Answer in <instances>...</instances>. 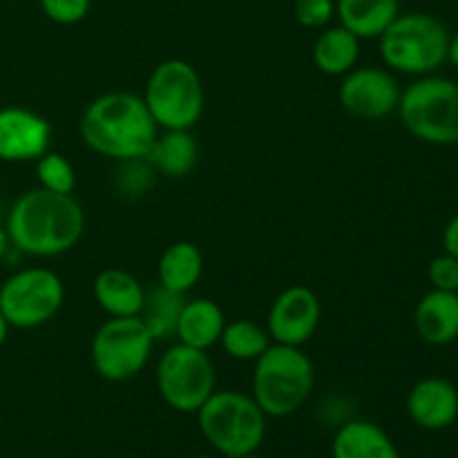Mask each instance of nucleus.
Here are the masks:
<instances>
[{
	"label": "nucleus",
	"mask_w": 458,
	"mask_h": 458,
	"mask_svg": "<svg viewBox=\"0 0 458 458\" xmlns=\"http://www.w3.org/2000/svg\"><path fill=\"white\" fill-rule=\"evenodd\" d=\"M9 242L31 258H56L81 242L85 213L74 195L31 188L22 192L7 215Z\"/></svg>",
	"instance_id": "obj_1"
},
{
	"label": "nucleus",
	"mask_w": 458,
	"mask_h": 458,
	"mask_svg": "<svg viewBox=\"0 0 458 458\" xmlns=\"http://www.w3.org/2000/svg\"><path fill=\"white\" fill-rule=\"evenodd\" d=\"M85 146L114 161L143 159L159 134L143 97L134 92H106L85 107L79 121Z\"/></svg>",
	"instance_id": "obj_2"
},
{
	"label": "nucleus",
	"mask_w": 458,
	"mask_h": 458,
	"mask_svg": "<svg viewBox=\"0 0 458 458\" xmlns=\"http://www.w3.org/2000/svg\"><path fill=\"white\" fill-rule=\"evenodd\" d=\"M316 387V367L302 347L271 343L255 360L253 394L268 419H286L307 403Z\"/></svg>",
	"instance_id": "obj_3"
},
{
	"label": "nucleus",
	"mask_w": 458,
	"mask_h": 458,
	"mask_svg": "<svg viewBox=\"0 0 458 458\" xmlns=\"http://www.w3.org/2000/svg\"><path fill=\"white\" fill-rule=\"evenodd\" d=\"M267 419L255 398L237 389H215L197 410L199 432L213 450L226 458L258 452L267 437Z\"/></svg>",
	"instance_id": "obj_4"
},
{
	"label": "nucleus",
	"mask_w": 458,
	"mask_h": 458,
	"mask_svg": "<svg viewBox=\"0 0 458 458\" xmlns=\"http://www.w3.org/2000/svg\"><path fill=\"white\" fill-rule=\"evenodd\" d=\"M447 27L437 16L425 12L398 13L378 38L385 65L410 76L434 74L447 61Z\"/></svg>",
	"instance_id": "obj_5"
},
{
	"label": "nucleus",
	"mask_w": 458,
	"mask_h": 458,
	"mask_svg": "<svg viewBox=\"0 0 458 458\" xmlns=\"http://www.w3.org/2000/svg\"><path fill=\"white\" fill-rule=\"evenodd\" d=\"M407 132L429 146L458 143V83L445 76H419L401 92L396 107Z\"/></svg>",
	"instance_id": "obj_6"
},
{
	"label": "nucleus",
	"mask_w": 458,
	"mask_h": 458,
	"mask_svg": "<svg viewBox=\"0 0 458 458\" xmlns=\"http://www.w3.org/2000/svg\"><path fill=\"white\" fill-rule=\"evenodd\" d=\"M143 101L161 130H192L206 107L204 81L192 63L168 58L148 76Z\"/></svg>",
	"instance_id": "obj_7"
},
{
	"label": "nucleus",
	"mask_w": 458,
	"mask_h": 458,
	"mask_svg": "<svg viewBox=\"0 0 458 458\" xmlns=\"http://www.w3.org/2000/svg\"><path fill=\"white\" fill-rule=\"evenodd\" d=\"M155 338L139 316L110 318L89 344L92 367L107 383H125L141 374L150 362Z\"/></svg>",
	"instance_id": "obj_8"
},
{
	"label": "nucleus",
	"mask_w": 458,
	"mask_h": 458,
	"mask_svg": "<svg viewBox=\"0 0 458 458\" xmlns=\"http://www.w3.org/2000/svg\"><path fill=\"white\" fill-rule=\"evenodd\" d=\"M157 389L168 407L182 414H197L215 392L217 374L208 352L173 344L161 353L157 362Z\"/></svg>",
	"instance_id": "obj_9"
},
{
	"label": "nucleus",
	"mask_w": 458,
	"mask_h": 458,
	"mask_svg": "<svg viewBox=\"0 0 458 458\" xmlns=\"http://www.w3.org/2000/svg\"><path fill=\"white\" fill-rule=\"evenodd\" d=\"M65 302V284L45 267H30L13 273L0 286V313L9 327L36 329L47 325Z\"/></svg>",
	"instance_id": "obj_10"
},
{
	"label": "nucleus",
	"mask_w": 458,
	"mask_h": 458,
	"mask_svg": "<svg viewBox=\"0 0 458 458\" xmlns=\"http://www.w3.org/2000/svg\"><path fill=\"white\" fill-rule=\"evenodd\" d=\"M401 85L385 67H353L343 76L338 98L349 116L360 121H380L396 112L401 101Z\"/></svg>",
	"instance_id": "obj_11"
},
{
	"label": "nucleus",
	"mask_w": 458,
	"mask_h": 458,
	"mask_svg": "<svg viewBox=\"0 0 458 458\" xmlns=\"http://www.w3.org/2000/svg\"><path fill=\"white\" fill-rule=\"evenodd\" d=\"M322 318L320 298L313 289L293 284L273 300L267 318V331L273 343L304 347L318 334Z\"/></svg>",
	"instance_id": "obj_12"
},
{
	"label": "nucleus",
	"mask_w": 458,
	"mask_h": 458,
	"mask_svg": "<svg viewBox=\"0 0 458 458\" xmlns=\"http://www.w3.org/2000/svg\"><path fill=\"white\" fill-rule=\"evenodd\" d=\"M52 125L30 107H0V161L25 164L49 150Z\"/></svg>",
	"instance_id": "obj_13"
},
{
	"label": "nucleus",
	"mask_w": 458,
	"mask_h": 458,
	"mask_svg": "<svg viewBox=\"0 0 458 458\" xmlns=\"http://www.w3.org/2000/svg\"><path fill=\"white\" fill-rule=\"evenodd\" d=\"M407 414L419 428L438 432L458 419V389L445 378H423L407 394Z\"/></svg>",
	"instance_id": "obj_14"
},
{
	"label": "nucleus",
	"mask_w": 458,
	"mask_h": 458,
	"mask_svg": "<svg viewBox=\"0 0 458 458\" xmlns=\"http://www.w3.org/2000/svg\"><path fill=\"white\" fill-rule=\"evenodd\" d=\"M416 334L423 343L445 347L458 338V293L432 289L419 300L414 311Z\"/></svg>",
	"instance_id": "obj_15"
},
{
	"label": "nucleus",
	"mask_w": 458,
	"mask_h": 458,
	"mask_svg": "<svg viewBox=\"0 0 458 458\" xmlns=\"http://www.w3.org/2000/svg\"><path fill=\"white\" fill-rule=\"evenodd\" d=\"M94 302L110 318L139 316L146 300V289L132 273L123 268H103L92 284Z\"/></svg>",
	"instance_id": "obj_16"
},
{
	"label": "nucleus",
	"mask_w": 458,
	"mask_h": 458,
	"mask_svg": "<svg viewBox=\"0 0 458 458\" xmlns=\"http://www.w3.org/2000/svg\"><path fill=\"white\" fill-rule=\"evenodd\" d=\"M226 322L228 320L224 316L222 307L215 300H186L174 335H177V340L182 344L208 352L210 347L219 344V338H222V331L226 327Z\"/></svg>",
	"instance_id": "obj_17"
},
{
	"label": "nucleus",
	"mask_w": 458,
	"mask_h": 458,
	"mask_svg": "<svg viewBox=\"0 0 458 458\" xmlns=\"http://www.w3.org/2000/svg\"><path fill=\"white\" fill-rule=\"evenodd\" d=\"M334 458H401L396 443L380 425L369 420H349L335 432Z\"/></svg>",
	"instance_id": "obj_18"
},
{
	"label": "nucleus",
	"mask_w": 458,
	"mask_h": 458,
	"mask_svg": "<svg viewBox=\"0 0 458 458\" xmlns=\"http://www.w3.org/2000/svg\"><path fill=\"white\" fill-rule=\"evenodd\" d=\"M199 157V146L191 130H164L157 134L155 143L150 146L143 159L155 168V173L165 177L182 179L192 173Z\"/></svg>",
	"instance_id": "obj_19"
},
{
	"label": "nucleus",
	"mask_w": 458,
	"mask_h": 458,
	"mask_svg": "<svg viewBox=\"0 0 458 458\" xmlns=\"http://www.w3.org/2000/svg\"><path fill=\"white\" fill-rule=\"evenodd\" d=\"M401 13V0H335V16L360 40L380 38Z\"/></svg>",
	"instance_id": "obj_20"
},
{
	"label": "nucleus",
	"mask_w": 458,
	"mask_h": 458,
	"mask_svg": "<svg viewBox=\"0 0 458 458\" xmlns=\"http://www.w3.org/2000/svg\"><path fill=\"white\" fill-rule=\"evenodd\" d=\"M313 65L327 76H344L358 65L360 58V38L338 25L325 27L311 49Z\"/></svg>",
	"instance_id": "obj_21"
},
{
	"label": "nucleus",
	"mask_w": 458,
	"mask_h": 458,
	"mask_svg": "<svg viewBox=\"0 0 458 458\" xmlns=\"http://www.w3.org/2000/svg\"><path fill=\"white\" fill-rule=\"evenodd\" d=\"M201 273H204V253L199 246L186 240L173 242L161 253L159 264H157L159 284L182 295L195 289L197 282L201 280Z\"/></svg>",
	"instance_id": "obj_22"
},
{
	"label": "nucleus",
	"mask_w": 458,
	"mask_h": 458,
	"mask_svg": "<svg viewBox=\"0 0 458 458\" xmlns=\"http://www.w3.org/2000/svg\"><path fill=\"white\" fill-rule=\"evenodd\" d=\"M183 304H186V295L164 289L161 284L146 291V300H143L139 318H141L143 325L148 327V331L152 334L155 343L174 338V331H177V322L179 316H182Z\"/></svg>",
	"instance_id": "obj_23"
},
{
	"label": "nucleus",
	"mask_w": 458,
	"mask_h": 458,
	"mask_svg": "<svg viewBox=\"0 0 458 458\" xmlns=\"http://www.w3.org/2000/svg\"><path fill=\"white\" fill-rule=\"evenodd\" d=\"M271 335H268L267 327L258 325L253 320H233L226 322L222 331V344L224 352L233 358V360L242 362H255L268 347H271Z\"/></svg>",
	"instance_id": "obj_24"
},
{
	"label": "nucleus",
	"mask_w": 458,
	"mask_h": 458,
	"mask_svg": "<svg viewBox=\"0 0 458 458\" xmlns=\"http://www.w3.org/2000/svg\"><path fill=\"white\" fill-rule=\"evenodd\" d=\"M36 177H38L40 188H47L52 192L72 195L76 188L74 165L61 152L47 150L40 159H36Z\"/></svg>",
	"instance_id": "obj_25"
},
{
	"label": "nucleus",
	"mask_w": 458,
	"mask_h": 458,
	"mask_svg": "<svg viewBox=\"0 0 458 458\" xmlns=\"http://www.w3.org/2000/svg\"><path fill=\"white\" fill-rule=\"evenodd\" d=\"M293 16L307 30H325L335 16V0H293Z\"/></svg>",
	"instance_id": "obj_26"
},
{
	"label": "nucleus",
	"mask_w": 458,
	"mask_h": 458,
	"mask_svg": "<svg viewBox=\"0 0 458 458\" xmlns=\"http://www.w3.org/2000/svg\"><path fill=\"white\" fill-rule=\"evenodd\" d=\"M40 12L56 25H79L92 9V0H38Z\"/></svg>",
	"instance_id": "obj_27"
},
{
	"label": "nucleus",
	"mask_w": 458,
	"mask_h": 458,
	"mask_svg": "<svg viewBox=\"0 0 458 458\" xmlns=\"http://www.w3.org/2000/svg\"><path fill=\"white\" fill-rule=\"evenodd\" d=\"M428 277L432 282V289L454 291L458 293V258L450 253H443L429 262Z\"/></svg>",
	"instance_id": "obj_28"
},
{
	"label": "nucleus",
	"mask_w": 458,
	"mask_h": 458,
	"mask_svg": "<svg viewBox=\"0 0 458 458\" xmlns=\"http://www.w3.org/2000/svg\"><path fill=\"white\" fill-rule=\"evenodd\" d=\"M443 249L445 253L458 258V213L447 222L445 231H443Z\"/></svg>",
	"instance_id": "obj_29"
},
{
	"label": "nucleus",
	"mask_w": 458,
	"mask_h": 458,
	"mask_svg": "<svg viewBox=\"0 0 458 458\" xmlns=\"http://www.w3.org/2000/svg\"><path fill=\"white\" fill-rule=\"evenodd\" d=\"M447 61L452 65L458 67V31L454 36H450V47H447Z\"/></svg>",
	"instance_id": "obj_30"
},
{
	"label": "nucleus",
	"mask_w": 458,
	"mask_h": 458,
	"mask_svg": "<svg viewBox=\"0 0 458 458\" xmlns=\"http://www.w3.org/2000/svg\"><path fill=\"white\" fill-rule=\"evenodd\" d=\"M9 249H12V242H9L7 231H4L3 226H0V259H3L4 255H7Z\"/></svg>",
	"instance_id": "obj_31"
},
{
	"label": "nucleus",
	"mask_w": 458,
	"mask_h": 458,
	"mask_svg": "<svg viewBox=\"0 0 458 458\" xmlns=\"http://www.w3.org/2000/svg\"><path fill=\"white\" fill-rule=\"evenodd\" d=\"M9 329H12V327H9V322L4 320V316H3V313H0V347H3V344L7 343Z\"/></svg>",
	"instance_id": "obj_32"
},
{
	"label": "nucleus",
	"mask_w": 458,
	"mask_h": 458,
	"mask_svg": "<svg viewBox=\"0 0 458 458\" xmlns=\"http://www.w3.org/2000/svg\"><path fill=\"white\" fill-rule=\"evenodd\" d=\"M237 458H259V456L253 452V454H244V456H237Z\"/></svg>",
	"instance_id": "obj_33"
},
{
	"label": "nucleus",
	"mask_w": 458,
	"mask_h": 458,
	"mask_svg": "<svg viewBox=\"0 0 458 458\" xmlns=\"http://www.w3.org/2000/svg\"><path fill=\"white\" fill-rule=\"evenodd\" d=\"M195 458H210V456H206V454H199V456H195Z\"/></svg>",
	"instance_id": "obj_34"
}]
</instances>
